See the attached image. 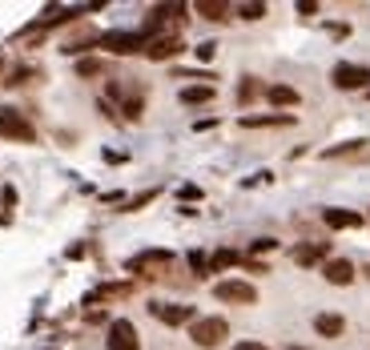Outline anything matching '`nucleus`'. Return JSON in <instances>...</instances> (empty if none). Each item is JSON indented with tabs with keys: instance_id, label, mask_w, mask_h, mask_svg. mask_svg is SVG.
<instances>
[{
	"instance_id": "f257e3e1",
	"label": "nucleus",
	"mask_w": 370,
	"mask_h": 350,
	"mask_svg": "<svg viewBox=\"0 0 370 350\" xmlns=\"http://www.w3.org/2000/svg\"><path fill=\"white\" fill-rule=\"evenodd\" d=\"M169 266H173L169 250H141L129 257V274H137V278H162Z\"/></svg>"
},
{
	"instance_id": "f03ea898",
	"label": "nucleus",
	"mask_w": 370,
	"mask_h": 350,
	"mask_svg": "<svg viewBox=\"0 0 370 350\" xmlns=\"http://www.w3.org/2000/svg\"><path fill=\"white\" fill-rule=\"evenodd\" d=\"M97 45L117 52V57H133V52H145L149 41H145V32H121V28H113V32H101Z\"/></svg>"
},
{
	"instance_id": "7ed1b4c3",
	"label": "nucleus",
	"mask_w": 370,
	"mask_h": 350,
	"mask_svg": "<svg viewBox=\"0 0 370 350\" xmlns=\"http://www.w3.org/2000/svg\"><path fill=\"white\" fill-rule=\"evenodd\" d=\"M189 338L197 342V347H222L226 338H230V327H226V318H193V330H189Z\"/></svg>"
},
{
	"instance_id": "20e7f679",
	"label": "nucleus",
	"mask_w": 370,
	"mask_h": 350,
	"mask_svg": "<svg viewBox=\"0 0 370 350\" xmlns=\"http://www.w3.org/2000/svg\"><path fill=\"white\" fill-rule=\"evenodd\" d=\"M0 137H8V141H37V129H32V121H28L21 109H0Z\"/></svg>"
},
{
	"instance_id": "39448f33",
	"label": "nucleus",
	"mask_w": 370,
	"mask_h": 350,
	"mask_svg": "<svg viewBox=\"0 0 370 350\" xmlns=\"http://www.w3.org/2000/svg\"><path fill=\"white\" fill-rule=\"evenodd\" d=\"M213 298H217V302H233V306H254L257 290L250 286V282L230 278V282H217V286H213Z\"/></svg>"
},
{
	"instance_id": "423d86ee",
	"label": "nucleus",
	"mask_w": 370,
	"mask_h": 350,
	"mask_svg": "<svg viewBox=\"0 0 370 350\" xmlns=\"http://www.w3.org/2000/svg\"><path fill=\"white\" fill-rule=\"evenodd\" d=\"M330 81H334L338 89H347V93H354V89H370V69L367 65H334Z\"/></svg>"
},
{
	"instance_id": "0eeeda50",
	"label": "nucleus",
	"mask_w": 370,
	"mask_h": 350,
	"mask_svg": "<svg viewBox=\"0 0 370 350\" xmlns=\"http://www.w3.org/2000/svg\"><path fill=\"white\" fill-rule=\"evenodd\" d=\"M149 314L165 327H185L193 322V306H173V302H149Z\"/></svg>"
},
{
	"instance_id": "6e6552de",
	"label": "nucleus",
	"mask_w": 370,
	"mask_h": 350,
	"mask_svg": "<svg viewBox=\"0 0 370 350\" xmlns=\"http://www.w3.org/2000/svg\"><path fill=\"white\" fill-rule=\"evenodd\" d=\"M109 350H141L137 330H133V322H129V318H117V322H109Z\"/></svg>"
},
{
	"instance_id": "1a4fd4ad",
	"label": "nucleus",
	"mask_w": 370,
	"mask_h": 350,
	"mask_svg": "<svg viewBox=\"0 0 370 350\" xmlns=\"http://www.w3.org/2000/svg\"><path fill=\"white\" fill-rule=\"evenodd\" d=\"M322 274H326V282H334V286H350V282H354V266H350L347 257H326Z\"/></svg>"
},
{
	"instance_id": "9d476101",
	"label": "nucleus",
	"mask_w": 370,
	"mask_h": 350,
	"mask_svg": "<svg viewBox=\"0 0 370 350\" xmlns=\"http://www.w3.org/2000/svg\"><path fill=\"white\" fill-rule=\"evenodd\" d=\"M182 52V41L177 37H153L149 45H145V57L149 61H169V57H177Z\"/></svg>"
},
{
	"instance_id": "9b49d317",
	"label": "nucleus",
	"mask_w": 370,
	"mask_h": 350,
	"mask_svg": "<svg viewBox=\"0 0 370 350\" xmlns=\"http://www.w3.org/2000/svg\"><path fill=\"white\" fill-rule=\"evenodd\" d=\"M109 93H113V97H121V113L129 117V121H137V117H141V109H145V101H141V93H137V89H121V85H109Z\"/></svg>"
},
{
	"instance_id": "f8f14e48",
	"label": "nucleus",
	"mask_w": 370,
	"mask_h": 350,
	"mask_svg": "<svg viewBox=\"0 0 370 350\" xmlns=\"http://www.w3.org/2000/svg\"><path fill=\"white\" fill-rule=\"evenodd\" d=\"M322 222L330 230H358L362 226V213L354 210H322Z\"/></svg>"
},
{
	"instance_id": "ddd939ff",
	"label": "nucleus",
	"mask_w": 370,
	"mask_h": 350,
	"mask_svg": "<svg viewBox=\"0 0 370 350\" xmlns=\"http://www.w3.org/2000/svg\"><path fill=\"white\" fill-rule=\"evenodd\" d=\"M326 254H330V246H326V242H310V246H298L290 257H294L298 266H314V262H326Z\"/></svg>"
},
{
	"instance_id": "4468645a",
	"label": "nucleus",
	"mask_w": 370,
	"mask_h": 350,
	"mask_svg": "<svg viewBox=\"0 0 370 350\" xmlns=\"http://www.w3.org/2000/svg\"><path fill=\"white\" fill-rule=\"evenodd\" d=\"M193 12H197V17H206V21H226L233 8L226 4V0H197V4H193Z\"/></svg>"
},
{
	"instance_id": "2eb2a0df",
	"label": "nucleus",
	"mask_w": 370,
	"mask_h": 350,
	"mask_svg": "<svg viewBox=\"0 0 370 350\" xmlns=\"http://www.w3.org/2000/svg\"><path fill=\"white\" fill-rule=\"evenodd\" d=\"M266 101H270V105H282V109H294L302 97H298V89H290V85H270V89H266Z\"/></svg>"
},
{
	"instance_id": "dca6fc26",
	"label": "nucleus",
	"mask_w": 370,
	"mask_h": 350,
	"mask_svg": "<svg viewBox=\"0 0 370 350\" xmlns=\"http://www.w3.org/2000/svg\"><path fill=\"white\" fill-rule=\"evenodd\" d=\"M314 330H318L322 338H338V334L347 330V322H342V314H318V318H314Z\"/></svg>"
},
{
	"instance_id": "f3484780",
	"label": "nucleus",
	"mask_w": 370,
	"mask_h": 350,
	"mask_svg": "<svg viewBox=\"0 0 370 350\" xmlns=\"http://www.w3.org/2000/svg\"><path fill=\"white\" fill-rule=\"evenodd\" d=\"M326 162H334V157H370L367 141H350V145H334V149H326L322 153Z\"/></svg>"
},
{
	"instance_id": "a211bd4d",
	"label": "nucleus",
	"mask_w": 370,
	"mask_h": 350,
	"mask_svg": "<svg viewBox=\"0 0 370 350\" xmlns=\"http://www.w3.org/2000/svg\"><path fill=\"white\" fill-rule=\"evenodd\" d=\"M213 101V85H189L182 89V105H209Z\"/></svg>"
},
{
	"instance_id": "6ab92c4d",
	"label": "nucleus",
	"mask_w": 370,
	"mask_h": 350,
	"mask_svg": "<svg viewBox=\"0 0 370 350\" xmlns=\"http://www.w3.org/2000/svg\"><path fill=\"white\" fill-rule=\"evenodd\" d=\"M246 129H262V125H294L290 113H270V117H242Z\"/></svg>"
},
{
	"instance_id": "aec40b11",
	"label": "nucleus",
	"mask_w": 370,
	"mask_h": 350,
	"mask_svg": "<svg viewBox=\"0 0 370 350\" xmlns=\"http://www.w3.org/2000/svg\"><path fill=\"white\" fill-rule=\"evenodd\" d=\"M242 254H233V250H217V254L209 257V274H217V270H226V266H237Z\"/></svg>"
},
{
	"instance_id": "412c9836",
	"label": "nucleus",
	"mask_w": 370,
	"mask_h": 350,
	"mask_svg": "<svg viewBox=\"0 0 370 350\" xmlns=\"http://www.w3.org/2000/svg\"><path fill=\"white\" fill-rule=\"evenodd\" d=\"M129 294V286H101V290H92L89 302H101V298H125Z\"/></svg>"
},
{
	"instance_id": "4be33fe9",
	"label": "nucleus",
	"mask_w": 370,
	"mask_h": 350,
	"mask_svg": "<svg viewBox=\"0 0 370 350\" xmlns=\"http://www.w3.org/2000/svg\"><path fill=\"white\" fill-rule=\"evenodd\" d=\"M257 93H262V85H257L254 77H246V81H242V89H237V101H242V105H250Z\"/></svg>"
},
{
	"instance_id": "5701e85b",
	"label": "nucleus",
	"mask_w": 370,
	"mask_h": 350,
	"mask_svg": "<svg viewBox=\"0 0 370 350\" xmlns=\"http://www.w3.org/2000/svg\"><path fill=\"white\" fill-rule=\"evenodd\" d=\"M101 69H105V65H101L97 57H85V61H77V72H81V77H101Z\"/></svg>"
},
{
	"instance_id": "b1692460",
	"label": "nucleus",
	"mask_w": 370,
	"mask_h": 350,
	"mask_svg": "<svg viewBox=\"0 0 370 350\" xmlns=\"http://www.w3.org/2000/svg\"><path fill=\"white\" fill-rule=\"evenodd\" d=\"M237 17L242 21H257V17H266V4H237Z\"/></svg>"
},
{
	"instance_id": "393cba45",
	"label": "nucleus",
	"mask_w": 370,
	"mask_h": 350,
	"mask_svg": "<svg viewBox=\"0 0 370 350\" xmlns=\"http://www.w3.org/2000/svg\"><path fill=\"white\" fill-rule=\"evenodd\" d=\"M189 266H193V274H202V278L209 274V257L202 254V250H193V254H189Z\"/></svg>"
},
{
	"instance_id": "a878e982",
	"label": "nucleus",
	"mask_w": 370,
	"mask_h": 350,
	"mask_svg": "<svg viewBox=\"0 0 370 350\" xmlns=\"http://www.w3.org/2000/svg\"><path fill=\"white\" fill-rule=\"evenodd\" d=\"M278 242H270V237H257L254 242V254H266V250H274Z\"/></svg>"
},
{
	"instance_id": "bb28decb",
	"label": "nucleus",
	"mask_w": 370,
	"mask_h": 350,
	"mask_svg": "<svg viewBox=\"0 0 370 350\" xmlns=\"http://www.w3.org/2000/svg\"><path fill=\"white\" fill-rule=\"evenodd\" d=\"M233 350H270V347H262V342H237Z\"/></svg>"
},
{
	"instance_id": "cd10ccee",
	"label": "nucleus",
	"mask_w": 370,
	"mask_h": 350,
	"mask_svg": "<svg viewBox=\"0 0 370 350\" xmlns=\"http://www.w3.org/2000/svg\"><path fill=\"white\" fill-rule=\"evenodd\" d=\"M290 350H306V347H290Z\"/></svg>"
},
{
	"instance_id": "c85d7f7f",
	"label": "nucleus",
	"mask_w": 370,
	"mask_h": 350,
	"mask_svg": "<svg viewBox=\"0 0 370 350\" xmlns=\"http://www.w3.org/2000/svg\"><path fill=\"white\" fill-rule=\"evenodd\" d=\"M0 69H4V61H0Z\"/></svg>"
}]
</instances>
